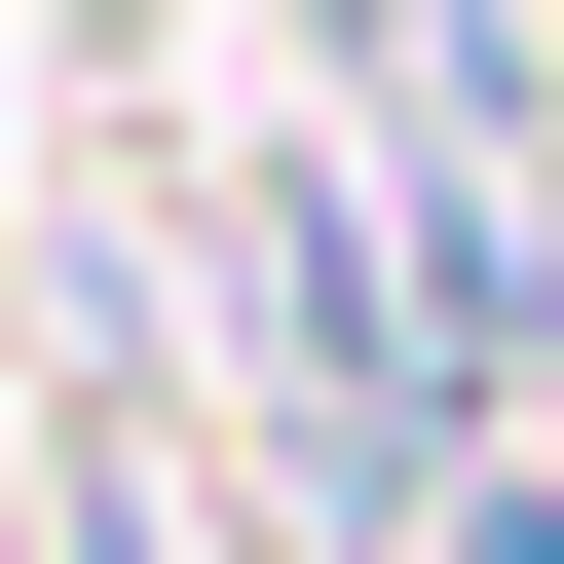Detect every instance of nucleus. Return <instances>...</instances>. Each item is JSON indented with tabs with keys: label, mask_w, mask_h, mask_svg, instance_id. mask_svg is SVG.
Masks as SVG:
<instances>
[{
	"label": "nucleus",
	"mask_w": 564,
	"mask_h": 564,
	"mask_svg": "<svg viewBox=\"0 0 564 564\" xmlns=\"http://www.w3.org/2000/svg\"><path fill=\"white\" fill-rule=\"evenodd\" d=\"M489 564H564V489H489Z\"/></svg>",
	"instance_id": "f257e3e1"
}]
</instances>
